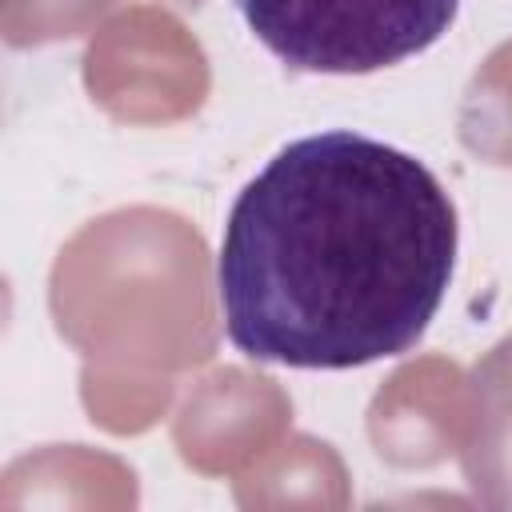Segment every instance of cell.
<instances>
[{
    "mask_svg": "<svg viewBox=\"0 0 512 512\" xmlns=\"http://www.w3.org/2000/svg\"><path fill=\"white\" fill-rule=\"evenodd\" d=\"M456 208L436 172L376 136L284 144L236 196L216 292L248 360L360 368L408 352L456 268Z\"/></svg>",
    "mask_w": 512,
    "mask_h": 512,
    "instance_id": "6da1fadb",
    "label": "cell"
},
{
    "mask_svg": "<svg viewBox=\"0 0 512 512\" xmlns=\"http://www.w3.org/2000/svg\"><path fill=\"white\" fill-rule=\"evenodd\" d=\"M252 36L296 72L364 76L432 48L460 0H232Z\"/></svg>",
    "mask_w": 512,
    "mask_h": 512,
    "instance_id": "7a4b0ae2",
    "label": "cell"
}]
</instances>
